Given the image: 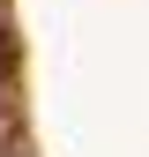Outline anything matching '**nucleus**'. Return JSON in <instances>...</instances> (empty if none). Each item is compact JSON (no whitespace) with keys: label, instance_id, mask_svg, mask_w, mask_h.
<instances>
[{"label":"nucleus","instance_id":"1","mask_svg":"<svg viewBox=\"0 0 149 157\" xmlns=\"http://www.w3.org/2000/svg\"><path fill=\"white\" fill-rule=\"evenodd\" d=\"M8 157H23V150H8Z\"/></svg>","mask_w":149,"mask_h":157},{"label":"nucleus","instance_id":"2","mask_svg":"<svg viewBox=\"0 0 149 157\" xmlns=\"http://www.w3.org/2000/svg\"><path fill=\"white\" fill-rule=\"evenodd\" d=\"M0 8H8V0H0Z\"/></svg>","mask_w":149,"mask_h":157}]
</instances>
